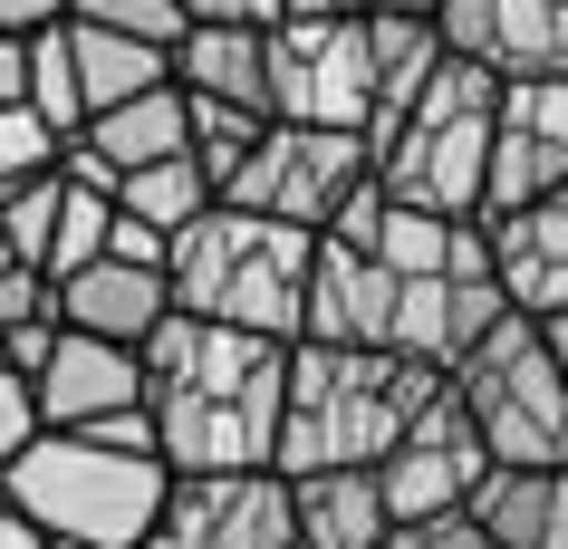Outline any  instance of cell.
<instances>
[{"label": "cell", "instance_id": "cell-1", "mask_svg": "<svg viewBox=\"0 0 568 549\" xmlns=\"http://www.w3.org/2000/svg\"><path fill=\"white\" fill-rule=\"evenodd\" d=\"M280 357H290V337L222 328V318L164 308V318L135 337L145 415H154V454H164V472H232V462H270V434H280Z\"/></svg>", "mask_w": 568, "mask_h": 549}, {"label": "cell", "instance_id": "cell-2", "mask_svg": "<svg viewBox=\"0 0 568 549\" xmlns=\"http://www.w3.org/2000/svg\"><path fill=\"white\" fill-rule=\"evenodd\" d=\"M434 386H444V366L405 357V347L290 337V357H280V434H270V472L376 462Z\"/></svg>", "mask_w": 568, "mask_h": 549}, {"label": "cell", "instance_id": "cell-3", "mask_svg": "<svg viewBox=\"0 0 568 549\" xmlns=\"http://www.w3.org/2000/svg\"><path fill=\"white\" fill-rule=\"evenodd\" d=\"M308 251L318 232L280 213H251V203H222L212 193L203 213L164 242V289L193 318H222V328H261V337H300V299H308Z\"/></svg>", "mask_w": 568, "mask_h": 549}, {"label": "cell", "instance_id": "cell-4", "mask_svg": "<svg viewBox=\"0 0 568 549\" xmlns=\"http://www.w3.org/2000/svg\"><path fill=\"white\" fill-rule=\"evenodd\" d=\"M0 501L30 511L59 549H135L154 501H164V454H125V444H97V434L39 425L0 462Z\"/></svg>", "mask_w": 568, "mask_h": 549}, {"label": "cell", "instance_id": "cell-5", "mask_svg": "<svg viewBox=\"0 0 568 549\" xmlns=\"http://www.w3.org/2000/svg\"><path fill=\"white\" fill-rule=\"evenodd\" d=\"M481 145H491V68L444 49L424 68V88L366 135V183L424 213L481 222Z\"/></svg>", "mask_w": 568, "mask_h": 549}, {"label": "cell", "instance_id": "cell-6", "mask_svg": "<svg viewBox=\"0 0 568 549\" xmlns=\"http://www.w3.org/2000/svg\"><path fill=\"white\" fill-rule=\"evenodd\" d=\"M453 405L473 415L491 462H568V376L530 308H501L491 328L444 366Z\"/></svg>", "mask_w": 568, "mask_h": 549}, {"label": "cell", "instance_id": "cell-7", "mask_svg": "<svg viewBox=\"0 0 568 549\" xmlns=\"http://www.w3.org/2000/svg\"><path fill=\"white\" fill-rule=\"evenodd\" d=\"M261 78L270 116L300 125H376V39L366 10H280L261 30Z\"/></svg>", "mask_w": 568, "mask_h": 549}, {"label": "cell", "instance_id": "cell-8", "mask_svg": "<svg viewBox=\"0 0 568 549\" xmlns=\"http://www.w3.org/2000/svg\"><path fill=\"white\" fill-rule=\"evenodd\" d=\"M366 183V135L357 125H300V116H270L251 135V154L232 164L222 203H251V213H280L300 232H328L347 213V193Z\"/></svg>", "mask_w": 568, "mask_h": 549}, {"label": "cell", "instance_id": "cell-9", "mask_svg": "<svg viewBox=\"0 0 568 549\" xmlns=\"http://www.w3.org/2000/svg\"><path fill=\"white\" fill-rule=\"evenodd\" d=\"M290 472L232 462V472H164L145 540L135 549H290Z\"/></svg>", "mask_w": 568, "mask_h": 549}, {"label": "cell", "instance_id": "cell-10", "mask_svg": "<svg viewBox=\"0 0 568 549\" xmlns=\"http://www.w3.org/2000/svg\"><path fill=\"white\" fill-rule=\"evenodd\" d=\"M549 183H568V78H491L481 213H510Z\"/></svg>", "mask_w": 568, "mask_h": 549}, {"label": "cell", "instance_id": "cell-11", "mask_svg": "<svg viewBox=\"0 0 568 549\" xmlns=\"http://www.w3.org/2000/svg\"><path fill=\"white\" fill-rule=\"evenodd\" d=\"M481 462H491V454H481L473 415L453 405V386H434V396L405 415V434H395V444L366 462V472H376V501H386V520H405V511H453V501H473Z\"/></svg>", "mask_w": 568, "mask_h": 549}, {"label": "cell", "instance_id": "cell-12", "mask_svg": "<svg viewBox=\"0 0 568 549\" xmlns=\"http://www.w3.org/2000/svg\"><path fill=\"white\" fill-rule=\"evenodd\" d=\"M434 30L491 78H568V0H434Z\"/></svg>", "mask_w": 568, "mask_h": 549}, {"label": "cell", "instance_id": "cell-13", "mask_svg": "<svg viewBox=\"0 0 568 549\" xmlns=\"http://www.w3.org/2000/svg\"><path fill=\"white\" fill-rule=\"evenodd\" d=\"M481 251H491V279H501V308H568V183L510 203V213H481Z\"/></svg>", "mask_w": 568, "mask_h": 549}, {"label": "cell", "instance_id": "cell-14", "mask_svg": "<svg viewBox=\"0 0 568 549\" xmlns=\"http://www.w3.org/2000/svg\"><path fill=\"white\" fill-rule=\"evenodd\" d=\"M49 308H59V328H88V337H116V347H135V337L174 308V289H164V261H125V251H88L78 271L49 279Z\"/></svg>", "mask_w": 568, "mask_h": 549}, {"label": "cell", "instance_id": "cell-15", "mask_svg": "<svg viewBox=\"0 0 568 549\" xmlns=\"http://www.w3.org/2000/svg\"><path fill=\"white\" fill-rule=\"evenodd\" d=\"M135 396H145V366H135V347L88 337V328H59V337H49V357L30 366L39 425H97V415H116V405H135Z\"/></svg>", "mask_w": 568, "mask_h": 549}, {"label": "cell", "instance_id": "cell-16", "mask_svg": "<svg viewBox=\"0 0 568 549\" xmlns=\"http://www.w3.org/2000/svg\"><path fill=\"white\" fill-rule=\"evenodd\" d=\"M463 511L491 549H568V462H481Z\"/></svg>", "mask_w": 568, "mask_h": 549}, {"label": "cell", "instance_id": "cell-17", "mask_svg": "<svg viewBox=\"0 0 568 549\" xmlns=\"http://www.w3.org/2000/svg\"><path fill=\"white\" fill-rule=\"evenodd\" d=\"M290 530H300V549H376V540H386L376 472H366V462L290 472Z\"/></svg>", "mask_w": 568, "mask_h": 549}, {"label": "cell", "instance_id": "cell-18", "mask_svg": "<svg viewBox=\"0 0 568 549\" xmlns=\"http://www.w3.org/2000/svg\"><path fill=\"white\" fill-rule=\"evenodd\" d=\"M174 88L232 96V106H251V116H270L261 30H251V20H183V39H174Z\"/></svg>", "mask_w": 568, "mask_h": 549}, {"label": "cell", "instance_id": "cell-19", "mask_svg": "<svg viewBox=\"0 0 568 549\" xmlns=\"http://www.w3.org/2000/svg\"><path fill=\"white\" fill-rule=\"evenodd\" d=\"M59 30H68V68H78V106H116V96L154 88V78H174V49H154V39H125V30H97V20H68L59 10Z\"/></svg>", "mask_w": 568, "mask_h": 549}, {"label": "cell", "instance_id": "cell-20", "mask_svg": "<svg viewBox=\"0 0 568 549\" xmlns=\"http://www.w3.org/2000/svg\"><path fill=\"white\" fill-rule=\"evenodd\" d=\"M203 203H212V183H203L193 154H154V164H135V174H116V213L145 222V232H164V242H174Z\"/></svg>", "mask_w": 568, "mask_h": 549}, {"label": "cell", "instance_id": "cell-21", "mask_svg": "<svg viewBox=\"0 0 568 549\" xmlns=\"http://www.w3.org/2000/svg\"><path fill=\"white\" fill-rule=\"evenodd\" d=\"M106 222H116V193H106V183H88V174H68V164H59V213H49V242H39V271L59 279V271H78L88 251H106Z\"/></svg>", "mask_w": 568, "mask_h": 549}, {"label": "cell", "instance_id": "cell-22", "mask_svg": "<svg viewBox=\"0 0 568 549\" xmlns=\"http://www.w3.org/2000/svg\"><path fill=\"white\" fill-rule=\"evenodd\" d=\"M261 125H270V116L232 106V96H193V88H183V154L203 164V183H212V193L232 183V164L251 154V135H261Z\"/></svg>", "mask_w": 568, "mask_h": 549}, {"label": "cell", "instance_id": "cell-23", "mask_svg": "<svg viewBox=\"0 0 568 549\" xmlns=\"http://www.w3.org/2000/svg\"><path fill=\"white\" fill-rule=\"evenodd\" d=\"M20 96L59 125V145L78 135V116H88V106H78V68H68V30H59V20H49V30H30V88H20Z\"/></svg>", "mask_w": 568, "mask_h": 549}, {"label": "cell", "instance_id": "cell-24", "mask_svg": "<svg viewBox=\"0 0 568 549\" xmlns=\"http://www.w3.org/2000/svg\"><path fill=\"white\" fill-rule=\"evenodd\" d=\"M39 164H59V125L39 116L30 96H0V183L39 174Z\"/></svg>", "mask_w": 568, "mask_h": 549}, {"label": "cell", "instance_id": "cell-25", "mask_svg": "<svg viewBox=\"0 0 568 549\" xmlns=\"http://www.w3.org/2000/svg\"><path fill=\"white\" fill-rule=\"evenodd\" d=\"M68 20H97V30H125V39L174 49L183 39V0H68Z\"/></svg>", "mask_w": 568, "mask_h": 549}, {"label": "cell", "instance_id": "cell-26", "mask_svg": "<svg viewBox=\"0 0 568 549\" xmlns=\"http://www.w3.org/2000/svg\"><path fill=\"white\" fill-rule=\"evenodd\" d=\"M376 549H491L481 540V520L453 501V511H405V520H386V540Z\"/></svg>", "mask_w": 568, "mask_h": 549}, {"label": "cell", "instance_id": "cell-27", "mask_svg": "<svg viewBox=\"0 0 568 549\" xmlns=\"http://www.w3.org/2000/svg\"><path fill=\"white\" fill-rule=\"evenodd\" d=\"M39 434V405H30V376H20V366H0V462L20 454V444H30Z\"/></svg>", "mask_w": 568, "mask_h": 549}, {"label": "cell", "instance_id": "cell-28", "mask_svg": "<svg viewBox=\"0 0 568 549\" xmlns=\"http://www.w3.org/2000/svg\"><path fill=\"white\" fill-rule=\"evenodd\" d=\"M30 308H49V271H39V261H10V271H0V328L30 318Z\"/></svg>", "mask_w": 568, "mask_h": 549}, {"label": "cell", "instance_id": "cell-29", "mask_svg": "<svg viewBox=\"0 0 568 549\" xmlns=\"http://www.w3.org/2000/svg\"><path fill=\"white\" fill-rule=\"evenodd\" d=\"M183 20H251V30H270L280 0H183Z\"/></svg>", "mask_w": 568, "mask_h": 549}, {"label": "cell", "instance_id": "cell-30", "mask_svg": "<svg viewBox=\"0 0 568 549\" xmlns=\"http://www.w3.org/2000/svg\"><path fill=\"white\" fill-rule=\"evenodd\" d=\"M59 10H68V0H0V30H20V39H30V30H49Z\"/></svg>", "mask_w": 568, "mask_h": 549}, {"label": "cell", "instance_id": "cell-31", "mask_svg": "<svg viewBox=\"0 0 568 549\" xmlns=\"http://www.w3.org/2000/svg\"><path fill=\"white\" fill-rule=\"evenodd\" d=\"M0 549H59V540H49L30 511H10V501H0Z\"/></svg>", "mask_w": 568, "mask_h": 549}, {"label": "cell", "instance_id": "cell-32", "mask_svg": "<svg viewBox=\"0 0 568 549\" xmlns=\"http://www.w3.org/2000/svg\"><path fill=\"white\" fill-rule=\"evenodd\" d=\"M539 337H549V357H559V376H568V308H549V318H539Z\"/></svg>", "mask_w": 568, "mask_h": 549}, {"label": "cell", "instance_id": "cell-33", "mask_svg": "<svg viewBox=\"0 0 568 549\" xmlns=\"http://www.w3.org/2000/svg\"><path fill=\"white\" fill-rule=\"evenodd\" d=\"M280 10H357V0H280Z\"/></svg>", "mask_w": 568, "mask_h": 549}, {"label": "cell", "instance_id": "cell-34", "mask_svg": "<svg viewBox=\"0 0 568 549\" xmlns=\"http://www.w3.org/2000/svg\"><path fill=\"white\" fill-rule=\"evenodd\" d=\"M357 10H434V0H357Z\"/></svg>", "mask_w": 568, "mask_h": 549}, {"label": "cell", "instance_id": "cell-35", "mask_svg": "<svg viewBox=\"0 0 568 549\" xmlns=\"http://www.w3.org/2000/svg\"><path fill=\"white\" fill-rule=\"evenodd\" d=\"M290 549H300V540H290Z\"/></svg>", "mask_w": 568, "mask_h": 549}]
</instances>
